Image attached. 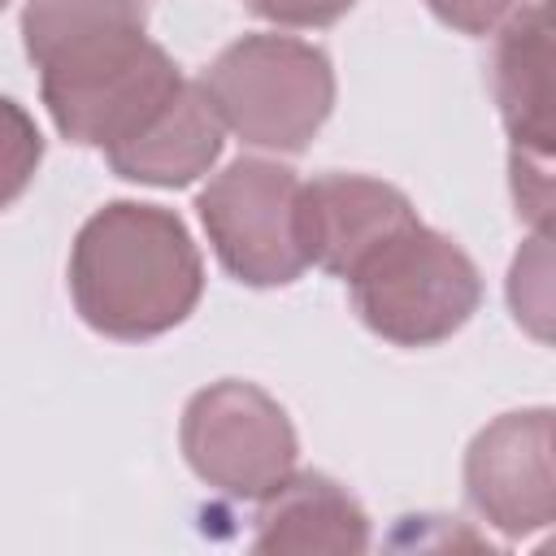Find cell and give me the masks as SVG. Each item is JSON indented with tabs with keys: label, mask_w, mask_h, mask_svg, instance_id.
<instances>
[{
	"label": "cell",
	"mask_w": 556,
	"mask_h": 556,
	"mask_svg": "<svg viewBox=\"0 0 556 556\" xmlns=\"http://www.w3.org/2000/svg\"><path fill=\"white\" fill-rule=\"evenodd\" d=\"M361 321L400 348H430L452 339L482 300L478 265L417 217L387 235L343 278Z\"/></svg>",
	"instance_id": "cell-4"
},
{
	"label": "cell",
	"mask_w": 556,
	"mask_h": 556,
	"mask_svg": "<svg viewBox=\"0 0 556 556\" xmlns=\"http://www.w3.org/2000/svg\"><path fill=\"white\" fill-rule=\"evenodd\" d=\"M426 4L434 9L439 22H447L460 35H491L530 0H426Z\"/></svg>",
	"instance_id": "cell-14"
},
{
	"label": "cell",
	"mask_w": 556,
	"mask_h": 556,
	"mask_svg": "<svg viewBox=\"0 0 556 556\" xmlns=\"http://www.w3.org/2000/svg\"><path fill=\"white\" fill-rule=\"evenodd\" d=\"M465 495L508 539L539 534L556 517L552 408L504 413L465 452Z\"/></svg>",
	"instance_id": "cell-7"
},
{
	"label": "cell",
	"mask_w": 556,
	"mask_h": 556,
	"mask_svg": "<svg viewBox=\"0 0 556 556\" xmlns=\"http://www.w3.org/2000/svg\"><path fill=\"white\" fill-rule=\"evenodd\" d=\"M417 213L404 191L365 174H321L304 182L300 195L308 265H321L334 278H348L361 256H369L387 235H395Z\"/></svg>",
	"instance_id": "cell-8"
},
{
	"label": "cell",
	"mask_w": 556,
	"mask_h": 556,
	"mask_svg": "<svg viewBox=\"0 0 556 556\" xmlns=\"http://www.w3.org/2000/svg\"><path fill=\"white\" fill-rule=\"evenodd\" d=\"M365 508L326 473H287L256 513L252 552H365Z\"/></svg>",
	"instance_id": "cell-11"
},
{
	"label": "cell",
	"mask_w": 556,
	"mask_h": 556,
	"mask_svg": "<svg viewBox=\"0 0 556 556\" xmlns=\"http://www.w3.org/2000/svg\"><path fill=\"white\" fill-rule=\"evenodd\" d=\"M508 300L517 321H526L539 339H547V313H552V287H547V230L534 235L530 252H521L513 261V278H508Z\"/></svg>",
	"instance_id": "cell-13"
},
{
	"label": "cell",
	"mask_w": 556,
	"mask_h": 556,
	"mask_svg": "<svg viewBox=\"0 0 556 556\" xmlns=\"http://www.w3.org/2000/svg\"><path fill=\"white\" fill-rule=\"evenodd\" d=\"M113 174L148 187H187L222 156V122L200 83L182 78L178 91L117 148L104 152Z\"/></svg>",
	"instance_id": "cell-9"
},
{
	"label": "cell",
	"mask_w": 556,
	"mask_h": 556,
	"mask_svg": "<svg viewBox=\"0 0 556 556\" xmlns=\"http://www.w3.org/2000/svg\"><path fill=\"white\" fill-rule=\"evenodd\" d=\"M4 4H9V0H0V9H4Z\"/></svg>",
	"instance_id": "cell-16"
},
{
	"label": "cell",
	"mask_w": 556,
	"mask_h": 556,
	"mask_svg": "<svg viewBox=\"0 0 556 556\" xmlns=\"http://www.w3.org/2000/svg\"><path fill=\"white\" fill-rule=\"evenodd\" d=\"M491 87L513 152L552 156V17L547 0L521 4L495 39Z\"/></svg>",
	"instance_id": "cell-10"
},
{
	"label": "cell",
	"mask_w": 556,
	"mask_h": 556,
	"mask_svg": "<svg viewBox=\"0 0 556 556\" xmlns=\"http://www.w3.org/2000/svg\"><path fill=\"white\" fill-rule=\"evenodd\" d=\"M295 452L291 417L252 382H213L195 391L182 413L187 465L230 500H265L295 469Z\"/></svg>",
	"instance_id": "cell-6"
},
{
	"label": "cell",
	"mask_w": 556,
	"mask_h": 556,
	"mask_svg": "<svg viewBox=\"0 0 556 556\" xmlns=\"http://www.w3.org/2000/svg\"><path fill=\"white\" fill-rule=\"evenodd\" d=\"M300 195L304 182L295 169L265 156L230 161L200 191V222L230 278L248 287H287L308 269Z\"/></svg>",
	"instance_id": "cell-5"
},
{
	"label": "cell",
	"mask_w": 556,
	"mask_h": 556,
	"mask_svg": "<svg viewBox=\"0 0 556 556\" xmlns=\"http://www.w3.org/2000/svg\"><path fill=\"white\" fill-rule=\"evenodd\" d=\"M204 265L178 213L113 200L91 213L70 252V295L109 339H156L200 304Z\"/></svg>",
	"instance_id": "cell-2"
},
{
	"label": "cell",
	"mask_w": 556,
	"mask_h": 556,
	"mask_svg": "<svg viewBox=\"0 0 556 556\" xmlns=\"http://www.w3.org/2000/svg\"><path fill=\"white\" fill-rule=\"evenodd\" d=\"M22 39L56 130L83 148H117L182 83L139 0H26Z\"/></svg>",
	"instance_id": "cell-1"
},
{
	"label": "cell",
	"mask_w": 556,
	"mask_h": 556,
	"mask_svg": "<svg viewBox=\"0 0 556 556\" xmlns=\"http://www.w3.org/2000/svg\"><path fill=\"white\" fill-rule=\"evenodd\" d=\"M222 130L252 148L300 152L334 104L330 56L291 35H243L200 78Z\"/></svg>",
	"instance_id": "cell-3"
},
{
	"label": "cell",
	"mask_w": 556,
	"mask_h": 556,
	"mask_svg": "<svg viewBox=\"0 0 556 556\" xmlns=\"http://www.w3.org/2000/svg\"><path fill=\"white\" fill-rule=\"evenodd\" d=\"M39 161H43V135L35 117L17 100L0 96V208H9L30 187Z\"/></svg>",
	"instance_id": "cell-12"
},
{
	"label": "cell",
	"mask_w": 556,
	"mask_h": 556,
	"mask_svg": "<svg viewBox=\"0 0 556 556\" xmlns=\"http://www.w3.org/2000/svg\"><path fill=\"white\" fill-rule=\"evenodd\" d=\"M243 4L256 17L274 22V26H304V30H313V26L339 22L356 0H243Z\"/></svg>",
	"instance_id": "cell-15"
}]
</instances>
